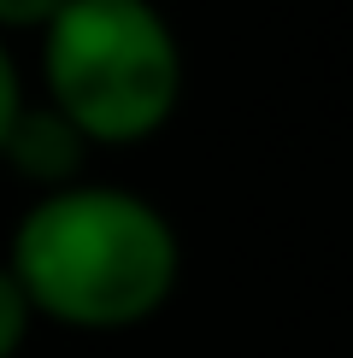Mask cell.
I'll list each match as a JSON object with an SVG mask.
<instances>
[{"label": "cell", "instance_id": "cell-1", "mask_svg": "<svg viewBox=\"0 0 353 358\" xmlns=\"http://www.w3.org/2000/svg\"><path fill=\"white\" fill-rule=\"evenodd\" d=\"M0 264L12 271L36 323L118 335L171 306L183 282V241L147 194L83 176L24 206Z\"/></svg>", "mask_w": 353, "mask_h": 358}, {"label": "cell", "instance_id": "cell-2", "mask_svg": "<svg viewBox=\"0 0 353 358\" xmlns=\"http://www.w3.org/2000/svg\"><path fill=\"white\" fill-rule=\"evenodd\" d=\"M36 59L41 100L88 147L153 141L183 100V41L153 0H59Z\"/></svg>", "mask_w": 353, "mask_h": 358}, {"label": "cell", "instance_id": "cell-3", "mask_svg": "<svg viewBox=\"0 0 353 358\" xmlns=\"http://www.w3.org/2000/svg\"><path fill=\"white\" fill-rule=\"evenodd\" d=\"M88 153H95V147H88L77 129L48 106V100H24L18 117L6 124V141H0V165L18 176V182H29L36 194L83 182Z\"/></svg>", "mask_w": 353, "mask_h": 358}, {"label": "cell", "instance_id": "cell-4", "mask_svg": "<svg viewBox=\"0 0 353 358\" xmlns=\"http://www.w3.org/2000/svg\"><path fill=\"white\" fill-rule=\"evenodd\" d=\"M29 329H36V311H29V300L18 294V282H12V271L0 264V358H18Z\"/></svg>", "mask_w": 353, "mask_h": 358}, {"label": "cell", "instance_id": "cell-5", "mask_svg": "<svg viewBox=\"0 0 353 358\" xmlns=\"http://www.w3.org/2000/svg\"><path fill=\"white\" fill-rule=\"evenodd\" d=\"M59 12V0H0V36H36L41 24H48Z\"/></svg>", "mask_w": 353, "mask_h": 358}, {"label": "cell", "instance_id": "cell-6", "mask_svg": "<svg viewBox=\"0 0 353 358\" xmlns=\"http://www.w3.org/2000/svg\"><path fill=\"white\" fill-rule=\"evenodd\" d=\"M24 71H18V59H12V41L0 36V141H6V124L18 117V106H24Z\"/></svg>", "mask_w": 353, "mask_h": 358}]
</instances>
